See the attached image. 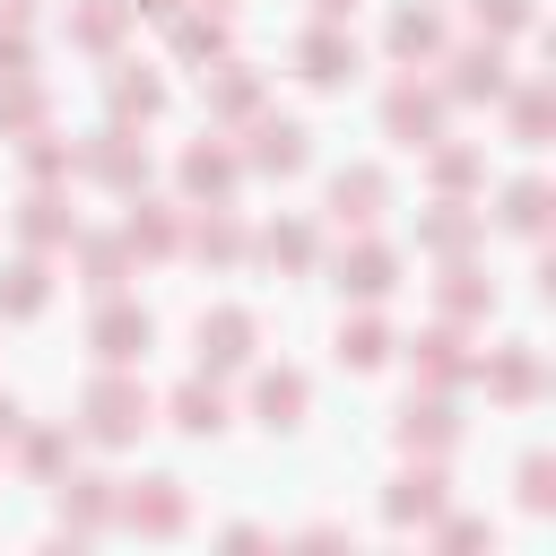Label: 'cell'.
Listing matches in <instances>:
<instances>
[{
  "instance_id": "6da1fadb",
  "label": "cell",
  "mask_w": 556,
  "mask_h": 556,
  "mask_svg": "<svg viewBox=\"0 0 556 556\" xmlns=\"http://www.w3.org/2000/svg\"><path fill=\"white\" fill-rule=\"evenodd\" d=\"M139 426H148V391H139V382H122V374L87 382V434L122 443V434H139Z\"/></svg>"
},
{
  "instance_id": "7a4b0ae2",
  "label": "cell",
  "mask_w": 556,
  "mask_h": 556,
  "mask_svg": "<svg viewBox=\"0 0 556 556\" xmlns=\"http://www.w3.org/2000/svg\"><path fill=\"white\" fill-rule=\"evenodd\" d=\"M243 356H252V313H235V304L200 313V365H243Z\"/></svg>"
},
{
  "instance_id": "3957f363",
  "label": "cell",
  "mask_w": 556,
  "mask_h": 556,
  "mask_svg": "<svg viewBox=\"0 0 556 556\" xmlns=\"http://www.w3.org/2000/svg\"><path fill=\"white\" fill-rule=\"evenodd\" d=\"M295 61H304V78H313V87H339V78H356V43H348V35H330V26H313Z\"/></svg>"
},
{
  "instance_id": "277c9868",
  "label": "cell",
  "mask_w": 556,
  "mask_h": 556,
  "mask_svg": "<svg viewBox=\"0 0 556 556\" xmlns=\"http://www.w3.org/2000/svg\"><path fill=\"white\" fill-rule=\"evenodd\" d=\"M139 348H148V313H130V304L96 313V356H104V365H130Z\"/></svg>"
},
{
  "instance_id": "5b68a950",
  "label": "cell",
  "mask_w": 556,
  "mask_h": 556,
  "mask_svg": "<svg viewBox=\"0 0 556 556\" xmlns=\"http://www.w3.org/2000/svg\"><path fill=\"white\" fill-rule=\"evenodd\" d=\"M252 408H261V426H269V434H287V426H304V374H261V391H252Z\"/></svg>"
},
{
  "instance_id": "8992f818",
  "label": "cell",
  "mask_w": 556,
  "mask_h": 556,
  "mask_svg": "<svg viewBox=\"0 0 556 556\" xmlns=\"http://www.w3.org/2000/svg\"><path fill=\"white\" fill-rule=\"evenodd\" d=\"M252 165L261 174H295L304 165V122H261L252 130Z\"/></svg>"
},
{
  "instance_id": "52a82bcc",
  "label": "cell",
  "mask_w": 556,
  "mask_h": 556,
  "mask_svg": "<svg viewBox=\"0 0 556 556\" xmlns=\"http://www.w3.org/2000/svg\"><path fill=\"white\" fill-rule=\"evenodd\" d=\"M382 122H391V139H408V148H426V139H434V96H417V87H391V104H382Z\"/></svg>"
},
{
  "instance_id": "ba28073f",
  "label": "cell",
  "mask_w": 556,
  "mask_h": 556,
  "mask_svg": "<svg viewBox=\"0 0 556 556\" xmlns=\"http://www.w3.org/2000/svg\"><path fill=\"white\" fill-rule=\"evenodd\" d=\"M174 426H182V434H217V426H226L217 382H182V391H174Z\"/></svg>"
},
{
  "instance_id": "9c48e42d",
  "label": "cell",
  "mask_w": 556,
  "mask_h": 556,
  "mask_svg": "<svg viewBox=\"0 0 556 556\" xmlns=\"http://www.w3.org/2000/svg\"><path fill=\"white\" fill-rule=\"evenodd\" d=\"M87 165H96V174H104V182H139V174H148V156H139V148H130V139H122V130H104V139H96V148H87Z\"/></svg>"
},
{
  "instance_id": "30bf717a",
  "label": "cell",
  "mask_w": 556,
  "mask_h": 556,
  "mask_svg": "<svg viewBox=\"0 0 556 556\" xmlns=\"http://www.w3.org/2000/svg\"><path fill=\"white\" fill-rule=\"evenodd\" d=\"M330 208H339V217H356V226H365V217H374V208H382V174H365V165H356V174H339V182H330Z\"/></svg>"
},
{
  "instance_id": "8fae6325",
  "label": "cell",
  "mask_w": 556,
  "mask_h": 556,
  "mask_svg": "<svg viewBox=\"0 0 556 556\" xmlns=\"http://www.w3.org/2000/svg\"><path fill=\"white\" fill-rule=\"evenodd\" d=\"M339 287H348V295H382V287H391V252H382V243L348 252V261H339Z\"/></svg>"
},
{
  "instance_id": "7c38bea8",
  "label": "cell",
  "mask_w": 556,
  "mask_h": 556,
  "mask_svg": "<svg viewBox=\"0 0 556 556\" xmlns=\"http://www.w3.org/2000/svg\"><path fill=\"white\" fill-rule=\"evenodd\" d=\"M122 513H130L139 530H174V521H182V495H174V478H148V495H130Z\"/></svg>"
},
{
  "instance_id": "4fadbf2b",
  "label": "cell",
  "mask_w": 556,
  "mask_h": 556,
  "mask_svg": "<svg viewBox=\"0 0 556 556\" xmlns=\"http://www.w3.org/2000/svg\"><path fill=\"white\" fill-rule=\"evenodd\" d=\"M434 43H443V17H434V9H400L391 52H400V61H417V52H434Z\"/></svg>"
},
{
  "instance_id": "5bb4252c",
  "label": "cell",
  "mask_w": 556,
  "mask_h": 556,
  "mask_svg": "<svg viewBox=\"0 0 556 556\" xmlns=\"http://www.w3.org/2000/svg\"><path fill=\"white\" fill-rule=\"evenodd\" d=\"M460 96H504V52L486 43V52H460V78H452Z\"/></svg>"
},
{
  "instance_id": "9a60e30c",
  "label": "cell",
  "mask_w": 556,
  "mask_h": 556,
  "mask_svg": "<svg viewBox=\"0 0 556 556\" xmlns=\"http://www.w3.org/2000/svg\"><path fill=\"white\" fill-rule=\"evenodd\" d=\"M43 295H52V287H43V261H17L9 287H0V313H43Z\"/></svg>"
},
{
  "instance_id": "2e32d148",
  "label": "cell",
  "mask_w": 556,
  "mask_h": 556,
  "mask_svg": "<svg viewBox=\"0 0 556 556\" xmlns=\"http://www.w3.org/2000/svg\"><path fill=\"white\" fill-rule=\"evenodd\" d=\"M339 356H348L356 374H365V365H382V356H391V339H382V321H348V330H339Z\"/></svg>"
},
{
  "instance_id": "e0dca14e",
  "label": "cell",
  "mask_w": 556,
  "mask_h": 556,
  "mask_svg": "<svg viewBox=\"0 0 556 556\" xmlns=\"http://www.w3.org/2000/svg\"><path fill=\"white\" fill-rule=\"evenodd\" d=\"M434 504H443V478H434V469H426V478H400V495H391V521H426Z\"/></svg>"
},
{
  "instance_id": "ac0fdd59",
  "label": "cell",
  "mask_w": 556,
  "mask_h": 556,
  "mask_svg": "<svg viewBox=\"0 0 556 556\" xmlns=\"http://www.w3.org/2000/svg\"><path fill=\"white\" fill-rule=\"evenodd\" d=\"M156 104H165V87H156V78H148V70H139V78H130V70H122V78H113V113H139V122H148V113H156Z\"/></svg>"
},
{
  "instance_id": "d6986e66",
  "label": "cell",
  "mask_w": 556,
  "mask_h": 556,
  "mask_svg": "<svg viewBox=\"0 0 556 556\" xmlns=\"http://www.w3.org/2000/svg\"><path fill=\"white\" fill-rule=\"evenodd\" d=\"M182 182H191V191H226V182H235V156H226V148H191Z\"/></svg>"
},
{
  "instance_id": "ffe728a7",
  "label": "cell",
  "mask_w": 556,
  "mask_h": 556,
  "mask_svg": "<svg viewBox=\"0 0 556 556\" xmlns=\"http://www.w3.org/2000/svg\"><path fill=\"white\" fill-rule=\"evenodd\" d=\"M174 43H182L191 61H200V52H226V17H182V26H174Z\"/></svg>"
},
{
  "instance_id": "44dd1931",
  "label": "cell",
  "mask_w": 556,
  "mask_h": 556,
  "mask_svg": "<svg viewBox=\"0 0 556 556\" xmlns=\"http://www.w3.org/2000/svg\"><path fill=\"white\" fill-rule=\"evenodd\" d=\"M252 96H261V87H252V70H226V78L208 87V104H217V113H252Z\"/></svg>"
},
{
  "instance_id": "7402d4cb",
  "label": "cell",
  "mask_w": 556,
  "mask_h": 556,
  "mask_svg": "<svg viewBox=\"0 0 556 556\" xmlns=\"http://www.w3.org/2000/svg\"><path fill=\"white\" fill-rule=\"evenodd\" d=\"M113 26H122V0H96V9L78 17V43H96V52H104V43H113Z\"/></svg>"
},
{
  "instance_id": "603a6c76",
  "label": "cell",
  "mask_w": 556,
  "mask_h": 556,
  "mask_svg": "<svg viewBox=\"0 0 556 556\" xmlns=\"http://www.w3.org/2000/svg\"><path fill=\"white\" fill-rule=\"evenodd\" d=\"M17 226H26V243H52V235H61V200H26Z\"/></svg>"
},
{
  "instance_id": "cb8c5ba5",
  "label": "cell",
  "mask_w": 556,
  "mask_h": 556,
  "mask_svg": "<svg viewBox=\"0 0 556 556\" xmlns=\"http://www.w3.org/2000/svg\"><path fill=\"white\" fill-rule=\"evenodd\" d=\"M539 208H547V191H539V182H521V191H513V208H504V217H513V226H521V235H530V226H539Z\"/></svg>"
},
{
  "instance_id": "d4e9b609",
  "label": "cell",
  "mask_w": 556,
  "mask_h": 556,
  "mask_svg": "<svg viewBox=\"0 0 556 556\" xmlns=\"http://www.w3.org/2000/svg\"><path fill=\"white\" fill-rule=\"evenodd\" d=\"M61 460H70V434H35L26 443V469H61Z\"/></svg>"
},
{
  "instance_id": "484cf974",
  "label": "cell",
  "mask_w": 556,
  "mask_h": 556,
  "mask_svg": "<svg viewBox=\"0 0 556 556\" xmlns=\"http://www.w3.org/2000/svg\"><path fill=\"white\" fill-rule=\"evenodd\" d=\"M426 243H443V252H452V243H469V217H460V208H443V217L426 226Z\"/></svg>"
},
{
  "instance_id": "4316f807",
  "label": "cell",
  "mask_w": 556,
  "mask_h": 556,
  "mask_svg": "<svg viewBox=\"0 0 556 556\" xmlns=\"http://www.w3.org/2000/svg\"><path fill=\"white\" fill-rule=\"evenodd\" d=\"M408 434H426V443H452V417H443V408H408Z\"/></svg>"
},
{
  "instance_id": "83f0119b",
  "label": "cell",
  "mask_w": 556,
  "mask_h": 556,
  "mask_svg": "<svg viewBox=\"0 0 556 556\" xmlns=\"http://www.w3.org/2000/svg\"><path fill=\"white\" fill-rule=\"evenodd\" d=\"M513 122H521V139H539V122H547V96H539V87H530V96H521V104H513Z\"/></svg>"
},
{
  "instance_id": "f1b7e54d",
  "label": "cell",
  "mask_w": 556,
  "mask_h": 556,
  "mask_svg": "<svg viewBox=\"0 0 556 556\" xmlns=\"http://www.w3.org/2000/svg\"><path fill=\"white\" fill-rule=\"evenodd\" d=\"M478 17H495V26H521V17H530V0H478Z\"/></svg>"
},
{
  "instance_id": "f546056e",
  "label": "cell",
  "mask_w": 556,
  "mask_h": 556,
  "mask_svg": "<svg viewBox=\"0 0 556 556\" xmlns=\"http://www.w3.org/2000/svg\"><path fill=\"white\" fill-rule=\"evenodd\" d=\"M0 434H17V400L9 391H0Z\"/></svg>"
},
{
  "instance_id": "4dcf8cb0",
  "label": "cell",
  "mask_w": 556,
  "mask_h": 556,
  "mask_svg": "<svg viewBox=\"0 0 556 556\" xmlns=\"http://www.w3.org/2000/svg\"><path fill=\"white\" fill-rule=\"evenodd\" d=\"M130 9H174V0H130Z\"/></svg>"
},
{
  "instance_id": "1f68e13d",
  "label": "cell",
  "mask_w": 556,
  "mask_h": 556,
  "mask_svg": "<svg viewBox=\"0 0 556 556\" xmlns=\"http://www.w3.org/2000/svg\"><path fill=\"white\" fill-rule=\"evenodd\" d=\"M321 9H330V17H339V9H356V0H321Z\"/></svg>"
}]
</instances>
